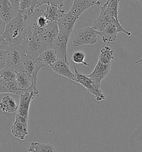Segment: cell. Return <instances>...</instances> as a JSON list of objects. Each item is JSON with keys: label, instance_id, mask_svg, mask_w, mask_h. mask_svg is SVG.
Masks as SVG:
<instances>
[{"label": "cell", "instance_id": "obj_11", "mask_svg": "<svg viewBox=\"0 0 142 152\" xmlns=\"http://www.w3.org/2000/svg\"><path fill=\"white\" fill-rule=\"evenodd\" d=\"M28 119L16 114V119L11 128V133L14 138L24 140L28 134Z\"/></svg>", "mask_w": 142, "mask_h": 152}, {"label": "cell", "instance_id": "obj_18", "mask_svg": "<svg viewBox=\"0 0 142 152\" xmlns=\"http://www.w3.org/2000/svg\"><path fill=\"white\" fill-rule=\"evenodd\" d=\"M45 17L50 23H57L62 18L65 12L62 7L57 5H47L45 10H43Z\"/></svg>", "mask_w": 142, "mask_h": 152}, {"label": "cell", "instance_id": "obj_26", "mask_svg": "<svg viewBox=\"0 0 142 152\" xmlns=\"http://www.w3.org/2000/svg\"><path fill=\"white\" fill-rule=\"evenodd\" d=\"M6 50L0 51V70L6 66Z\"/></svg>", "mask_w": 142, "mask_h": 152}, {"label": "cell", "instance_id": "obj_4", "mask_svg": "<svg viewBox=\"0 0 142 152\" xmlns=\"http://www.w3.org/2000/svg\"><path fill=\"white\" fill-rule=\"evenodd\" d=\"M72 65L74 69L75 80L74 81L83 86L89 93L94 96L97 102H102L106 100V96L103 93L101 84H98L89 77L87 75L80 74L75 68V63L72 62Z\"/></svg>", "mask_w": 142, "mask_h": 152}, {"label": "cell", "instance_id": "obj_24", "mask_svg": "<svg viewBox=\"0 0 142 152\" xmlns=\"http://www.w3.org/2000/svg\"><path fill=\"white\" fill-rule=\"evenodd\" d=\"M85 56V54L83 52L80 51H77L72 55L71 59L73 63L78 64H82L84 66L89 67L90 65L84 61Z\"/></svg>", "mask_w": 142, "mask_h": 152}, {"label": "cell", "instance_id": "obj_33", "mask_svg": "<svg viewBox=\"0 0 142 152\" xmlns=\"http://www.w3.org/2000/svg\"><path fill=\"white\" fill-rule=\"evenodd\" d=\"M138 1H139V2H142V0H138Z\"/></svg>", "mask_w": 142, "mask_h": 152}, {"label": "cell", "instance_id": "obj_19", "mask_svg": "<svg viewBox=\"0 0 142 152\" xmlns=\"http://www.w3.org/2000/svg\"><path fill=\"white\" fill-rule=\"evenodd\" d=\"M16 15L9 0H0V16L7 24Z\"/></svg>", "mask_w": 142, "mask_h": 152}, {"label": "cell", "instance_id": "obj_25", "mask_svg": "<svg viewBox=\"0 0 142 152\" xmlns=\"http://www.w3.org/2000/svg\"><path fill=\"white\" fill-rule=\"evenodd\" d=\"M64 0H42L41 6L44 5H57L60 7H63Z\"/></svg>", "mask_w": 142, "mask_h": 152}, {"label": "cell", "instance_id": "obj_5", "mask_svg": "<svg viewBox=\"0 0 142 152\" xmlns=\"http://www.w3.org/2000/svg\"><path fill=\"white\" fill-rule=\"evenodd\" d=\"M99 32L93 27H87L77 31L74 35L72 45L75 48L84 45H93L97 42Z\"/></svg>", "mask_w": 142, "mask_h": 152}, {"label": "cell", "instance_id": "obj_20", "mask_svg": "<svg viewBox=\"0 0 142 152\" xmlns=\"http://www.w3.org/2000/svg\"><path fill=\"white\" fill-rule=\"evenodd\" d=\"M18 106L14 99L9 95L5 96L0 102V110L3 113L11 114L16 113Z\"/></svg>", "mask_w": 142, "mask_h": 152}, {"label": "cell", "instance_id": "obj_17", "mask_svg": "<svg viewBox=\"0 0 142 152\" xmlns=\"http://www.w3.org/2000/svg\"><path fill=\"white\" fill-rule=\"evenodd\" d=\"M16 84L18 89L22 93L29 90L38 91L37 88L33 86L31 77L23 71L16 72Z\"/></svg>", "mask_w": 142, "mask_h": 152}, {"label": "cell", "instance_id": "obj_22", "mask_svg": "<svg viewBox=\"0 0 142 152\" xmlns=\"http://www.w3.org/2000/svg\"><path fill=\"white\" fill-rule=\"evenodd\" d=\"M27 151L30 152H57V150L51 144L32 142L27 148Z\"/></svg>", "mask_w": 142, "mask_h": 152}, {"label": "cell", "instance_id": "obj_3", "mask_svg": "<svg viewBox=\"0 0 142 152\" xmlns=\"http://www.w3.org/2000/svg\"><path fill=\"white\" fill-rule=\"evenodd\" d=\"M20 45L23 47L28 56L34 58H38L40 54L46 49L40 35L30 30L29 26L28 34Z\"/></svg>", "mask_w": 142, "mask_h": 152}, {"label": "cell", "instance_id": "obj_12", "mask_svg": "<svg viewBox=\"0 0 142 152\" xmlns=\"http://www.w3.org/2000/svg\"><path fill=\"white\" fill-rule=\"evenodd\" d=\"M101 4V0H73V4L68 12L79 18L80 15L93 6Z\"/></svg>", "mask_w": 142, "mask_h": 152}, {"label": "cell", "instance_id": "obj_28", "mask_svg": "<svg viewBox=\"0 0 142 152\" xmlns=\"http://www.w3.org/2000/svg\"><path fill=\"white\" fill-rule=\"evenodd\" d=\"M9 46L8 43L5 40L4 38L2 36H0V51L6 50Z\"/></svg>", "mask_w": 142, "mask_h": 152}, {"label": "cell", "instance_id": "obj_15", "mask_svg": "<svg viewBox=\"0 0 142 152\" xmlns=\"http://www.w3.org/2000/svg\"><path fill=\"white\" fill-rule=\"evenodd\" d=\"M111 70V64H106L98 60L93 71L88 76L98 84H101L102 81L108 76Z\"/></svg>", "mask_w": 142, "mask_h": 152}, {"label": "cell", "instance_id": "obj_9", "mask_svg": "<svg viewBox=\"0 0 142 152\" xmlns=\"http://www.w3.org/2000/svg\"><path fill=\"white\" fill-rule=\"evenodd\" d=\"M45 65L41 63L37 58L28 56L25 62L22 71L26 72L32 80L33 86L37 88V77L40 69L45 67Z\"/></svg>", "mask_w": 142, "mask_h": 152}, {"label": "cell", "instance_id": "obj_2", "mask_svg": "<svg viewBox=\"0 0 142 152\" xmlns=\"http://www.w3.org/2000/svg\"><path fill=\"white\" fill-rule=\"evenodd\" d=\"M6 66L16 72L22 71L23 65L28 56L21 45H9L6 49Z\"/></svg>", "mask_w": 142, "mask_h": 152}, {"label": "cell", "instance_id": "obj_8", "mask_svg": "<svg viewBox=\"0 0 142 152\" xmlns=\"http://www.w3.org/2000/svg\"><path fill=\"white\" fill-rule=\"evenodd\" d=\"M39 91L29 90L20 95V104L16 114L28 119L29 110L31 102L36 97H38Z\"/></svg>", "mask_w": 142, "mask_h": 152}, {"label": "cell", "instance_id": "obj_6", "mask_svg": "<svg viewBox=\"0 0 142 152\" xmlns=\"http://www.w3.org/2000/svg\"><path fill=\"white\" fill-rule=\"evenodd\" d=\"M119 32L124 33L128 36H130L132 35L130 32L124 29L120 24L118 18H114L106 25L102 32H99V36L101 37L102 41L104 43L109 44L115 40L117 34Z\"/></svg>", "mask_w": 142, "mask_h": 152}, {"label": "cell", "instance_id": "obj_14", "mask_svg": "<svg viewBox=\"0 0 142 152\" xmlns=\"http://www.w3.org/2000/svg\"><path fill=\"white\" fill-rule=\"evenodd\" d=\"M69 38L70 36L59 32L52 48L57 53L58 59H64L68 61L67 56V50Z\"/></svg>", "mask_w": 142, "mask_h": 152}, {"label": "cell", "instance_id": "obj_29", "mask_svg": "<svg viewBox=\"0 0 142 152\" xmlns=\"http://www.w3.org/2000/svg\"><path fill=\"white\" fill-rule=\"evenodd\" d=\"M32 2V11L33 12L36 9L41 6L42 0H31Z\"/></svg>", "mask_w": 142, "mask_h": 152}, {"label": "cell", "instance_id": "obj_16", "mask_svg": "<svg viewBox=\"0 0 142 152\" xmlns=\"http://www.w3.org/2000/svg\"><path fill=\"white\" fill-rule=\"evenodd\" d=\"M49 67L54 72L58 75L65 77L74 81L75 75L70 70L68 61H66L64 59H58L53 65Z\"/></svg>", "mask_w": 142, "mask_h": 152}, {"label": "cell", "instance_id": "obj_32", "mask_svg": "<svg viewBox=\"0 0 142 152\" xmlns=\"http://www.w3.org/2000/svg\"><path fill=\"white\" fill-rule=\"evenodd\" d=\"M142 63V57L141 58H140L139 60H138V61H135V64H139V63Z\"/></svg>", "mask_w": 142, "mask_h": 152}, {"label": "cell", "instance_id": "obj_30", "mask_svg": "<svg viewBox=\"0 0 142 152\" xmlns=\"http://www.w3.org/2000/svg\"><path fill=\"white\" fill-rule=\"evenodd\" d=\"M7 23L0 16V36H2L6 30Z\"/></svg>", "mask_w": 142, "mask_h": 152}, {"label": "cell", "instance_id": "obj_21", "mask_svg": "<svg viewBox=\"0 0 142 152\" xmlns=\"http://www.w3.org/2000/svg\"><path fill=\"white\" fill-rule=\"evenodd\" d=\"M37 59L45 65L46 66H51L57 60L58 56L57 53L54 50L47 49L40 54Z\"/></svg>", "mask_w": 142, "mask_h": 152}, {"label": "cell", "instance_id": "obj_10", "mask_svg": "<svg viewBox=\"0 0 142 152\" xmlns=\"http://www.w3.org/2000/svg\"><path fill=\"white\" fill-rule=\"evenodd\" d=\"M59 33L57 23H49L47 26L44 28L40 34V37L43 42L45 48L52 49L55 40Z\"/></svg>", "mask_w": 142, "mask_h": 152}, {"label": "cell", "instance_id": "obj_27", "mask_svg": "<svg viewBox=\"0 0 142 152\" xmlns=\"http://www.w3.org/2000/svg\"><path fill=\"white\" fill-rule=\"evenodd\" d=\"M10 94V91L6 86L4 82L0 79V94Z\"/></svg>", "mask_w": 142, "mask_h": 152}, {"label": "cell", "instance_id": "obj_7", "mask_svg": "<svg viewBox=\"0 0 142 152\" xmlns=\"http://www.w3.org/2000/svg\"><path fill=\"white\" fill-rule=\"evenodd\" d=\"M0 79L4 82L10 94L20 96L23 94L18 89L16 84V71L10 67L5 66L0 70Z\"/></svg>", "mask_w": 142, "mask_h": 152}, {"label": "cell", "instance_id": "obj_23", "mask_svg": "<svg viewBox=\"0 0 142 152\" xmlns=\"http://www.w3.org/2000/svg\"><path fill=\"white\" fill-rule=\"evenodd\" d=\"M113 58V51L109 47V44H107L106 46L101 50L98 61L106 64H112Z\"/></svg>", "mask_w": 142, "mask_h": 152}, {"label": "cell", "instance_id": "obj_13", "mask_svg": "<svg viewBox=\"0 0 142 152\" xmlns=\"http://www.w3.org/2000/svg\"><path fill=\"white\" fill-rule=\"evenodd\" d=\"M77 20L78 18L70 12L64 14L57 22L59 32L70 36Z\"/></svg>", "mask_w": 142, "mask_h": 152}, {"label": "cell", "instance_id": "obj_31", "mask_svg": "<svg viewBox=\"0 0 142 152\" xmlns=\"http://www.w3.org/2000/svg\"><path fill=\"white\" fill-rule=\"evenodd\" d=\"M9 2L11 4V5H12L13 9L14 10L15 12L17 14L20 0H9Z\"/></svg>", "mask_w": 142, "mask_h": 152}, {"label": "cell", "instance_id": "obj_1", "mask_svg": "<svg viewBox=\"0 0 142 152\" xmlns=\"http://www.w3.org/2000/svg\"><path fill=\"white\" fill-rule=\"evenodd\" d=\"M28 32V22L17 15L9 22L2 37L9 45H20Z\"/></svg>", "mask_w": 142, "mask_h": 152}]
</instances>
